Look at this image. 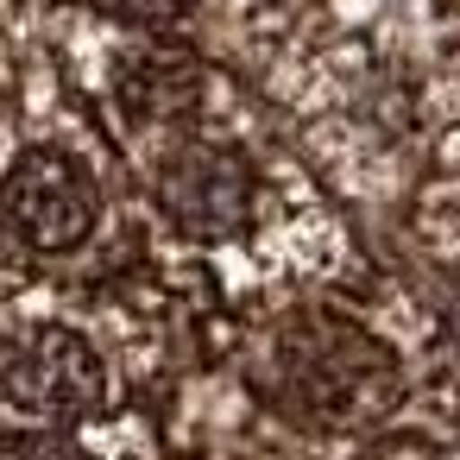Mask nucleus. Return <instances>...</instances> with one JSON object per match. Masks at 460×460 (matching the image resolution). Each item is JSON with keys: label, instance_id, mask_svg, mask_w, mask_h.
<instances>
[{"label": "nucleus", "instance_id": "7ed1b4c3", "mask_svg": "<svg viewBox=\"0 0 460 460\" xmlns=\"http://www.w3.org/2000/svg\"><path fill=\"white\" fill-rule=\"evenodd\" d=\"M152 202L158 215L196 240V246H234L252 240L265 221V171L252 152H240L234 139H208L190 127H164L152 133Z\"/></svg>", "mask_w": 460, "mask_h": 460}, {"label": "nucleus", "instance_id": "423d86ee", "mask_svg": "<svg viewBox=\"0 0 460 460\" xmlns=\"http://www.w3.org/2000/svg\"><path fill=\"white\" fill-rule=\"evenodd\" d=\"M114 7L127 20H139V26H171V20H183L196 7V0H114Z\"/></svg>", "mask_w": 460, "mask_h": 460}, {"label": "nucleus", "instance_id": "f03ea898", "mask_svg": "<svg viewBox=\"0 0 460 460\" xmlns=\"http://www.w3.org/2000/svg\"><path fill=\"white\" fill-rule=\"evenodd\" d=\"M120 372L64 315H0V429H76L114 410Z\"/></svg>", "mask_w": 460, "mask_h": 460}, {"label": "nucleus", "instance_id": "39448f33", "mask_svg": "<svg viewBox=\"0 0 460 460\" xmlns=\"http://www.w3.org/2000/svg\"><path fill=\"white\" fill-rule=\"evenodd\" d=\"M114 108L139 127V133H164V127H190L208 108V70L177 51V45H133L114 70Z\"/></svg>", "mask_w": 460, "mask_h": 460}, {"label": "nucleus", "instance_id": "f257e3e1", "mask_svg": "<svg viewBox=\"0 0 460 460\" xmlns=\"http://www.w3.org/2000/svg\"><path fill=\"white\" fill-rule=\"evenodd\" d=\"M246 385L271 422L309 441L378 435L410 403L403 353L353 309L296 303L252 328L246 341Z\"/></svg>", "mask_w": 460, "mask_h": 460}, {"label": "nucleus", "instance_id": "20e7f679", "mask_svg": "<svg viewBox=\"0 0 460 460\" xmlns=\"http://www.w3.org/2000/svg\"><path fill=\"white\" fill-rule=\"evenodd\" d=\"M0 221L39 259H70L102 227V183L70 146H26L0 171Z\"/></svg>", "mask_w": 460, "mask_h": 460}]
</instances>
